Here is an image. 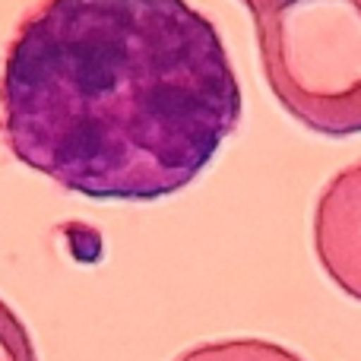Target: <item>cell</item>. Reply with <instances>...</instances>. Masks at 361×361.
I'll return each mask as SVG.
<instances>
[{"instance_id":"cell-1","label":"cell","mask_w":361,"mask_h":361,"mask_svg":"<svg viewBox=\"0 0 361 361\" xmlns=\"http://www.w3.org/2000/svg\"><path fill=\"white\" fill-rule=\"evenodd\" d=\"M13 156L89 200L184 190L238 130L219 29L187 0H42L0 80Z\"/></svg>"},{"instance_id":"cell-2","label":"cell","mask_w":361,"mask_h":361,"mask_svg":"<svg viewBox=\"0 0 361 361\" xmlns=\"http://www.w3.org/2000/svg\"><path fill=\"white\" fill-rule=\"evenodd\" d=\"M250 16L279 105L320 137H358L361 0H273Z\"/></svg>"},{"instance_id":"cell-3","label":"cell","mask_w":361,"mask_h":361,"mask_svg":"<svg viewBox=\"0 0 361 361\" xmlns=\"http://www.w3.org/2000/svg\"><path fill=\"white\" fill-rule=\"evenodd\" d=\"M314 254L349 298L361 301V159L330 178L314 209Z\"/></svg>"},{"instance_id":"cell-4","label":"cell","mask_w":361,"mask_h":361,"mask_svg":"<svg viewBox=\"0 0 361 361\" xmlns=\"http://www.w3.org/2000/svg\"><path fill=\"white\" fill-rule=\"evenodd\" d=\"M175 361H301L286 345L269 339H219L187 349Z\"/></svg>"},{"instance_id":"cell-5","label":"cell","mask_w":361,"mask_h":361,"mask_svg":"<svg viewBox=\"0 0 361 361\" xmlns=\"http://www.w3.org/2000/svg\"><path fill=\"white\" fill-rule=\"evenodd\" d=\"M0 361H38L19 317L0 301Z\"/></svg>"},{"instance_id":"cell-6","label":"cell","mask_w":361,"mask_h":361,"mask_svg":"<svg viewBox=\"0 0 361 361\" xmlns=\"http://www.w3.org/2000/svg\"><path fill=\"white\" fill-rule=\"evenodd\" d=\"M241 4H244V6H247V10H250V13H254V10H260V6L273 4V0H241Z\"/></svg>"}]
</instances>
